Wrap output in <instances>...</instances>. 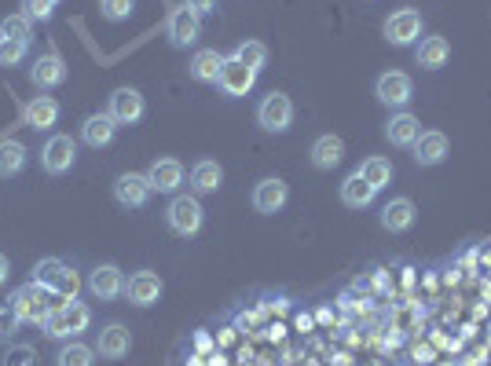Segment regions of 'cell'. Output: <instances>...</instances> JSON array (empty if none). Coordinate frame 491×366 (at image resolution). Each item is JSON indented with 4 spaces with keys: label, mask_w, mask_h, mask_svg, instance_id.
<instances>
[{
    "label": "cell",
    "mask_w": 491,
    "mask_h": 366,
    "mask_svg": "<svg viewBox=\"0 0 491 366\" xmlns=\"http://www.w3.org/2000/svg\"><path fill=\"white\" fill-rule=\"evenodd\" d=\"M89 322H92L89 304H81V300L74 297V300H63V304L52 308V315H48V322H45V333L56 337V340H70V337L85 333Z\"/></svg>",
    "instance_id": "1"
},
{
    "label": "cell",
    "mask_w": 491,
    "mask_h": 366,
    "mask_svg": "<svg viewBox=\"0 0 491 366\" xmlns=\"http://www.w3.org/2000/svg\"><path fill=\"white\" fill-rule=\"evenodd\" d=\"M202 220H205V209L194 194H172L169 209H165V224L172 235L180 238H194L202 231Z\"/></svg>",
    "instance_id": "2"
},
{
    "label": "cell",
    "mask_w": 491,
    "mask_h": 366,
    "mask_svg": "<svg viewBox=\"0 0 491 366\" xmlns=\"http://www.w3.org/2000/svg\"><path fill=\"white\" fill-rule=\"evenodd\" d=\"M52 308H56L52 304V293L45 286H37V282H30V286H23V289L12 293V311L23 322H30V326H45L48 315H52Z\"/></svg>",
    "instance_id": "3"
},
{
    "label": "cell",
    "mask_w": 491,
    "mask_h": 366,
    "mask_svg": "<svg viewBox=\"0 0 491 366\" xmlns=\"http://www.w3.org/2000/svg\"><path fill=\"white\" fill-rule=\"evenodd\" d=\"M422 30H425V23H422V12H414V8H400V12H392V16L385 19V26H381L385 41L396 45V48H411V45H418V41H422Z\"/></svg>",
    "instance_id": "4"
},
{
    "label": "cell",
    "mask_w": 491,
    "mask_h": 366,
    "mask_svg": "<svg viewBox=\"0 0 491 366\" xmlns=\"http://www.w3.org/2000/svg\"><path fill=\"white\" fill-rule=\"evenodd\" d=\"M257 125L265 132H287L294 125V99L287 92H268L261 103H257Z\"/></svg>",
    "instance_id": "5"
},
{
    "label": "cell",
    "mask_w": 491,
    "mask_h": 366,
    "mask_svg": "<svg viewBox=\"0 0 491 366\" xmlns=\"http://www.w3.org/2000/svg\"><path fill=\"white\" fill-rule=\"evenodd\" d=\"M374 96H378V103H385L392 110H407V103L414 99V81L403 70H385L374 81Z\"/></svg>",
    "instance_id": "6"
},
{
    "label": "cell",
    "mask_w": 491,
    "mask_h": 366,
    "mask_svg": "<svg viewBox=\"0 0 491 366\" xmlns=\"http://www.w3.org/2000/svg\"><path fill=\"white\" fill-rule=\"evenodd\" d=\"M165 37H169L172 48H191L202 37V16H194L187 5L172 8L169 19H165Z\"/></svg>",
    "instance_id": "7"
},
{
    "label": "cell",
    "mask_w": 491,
    "mask_h": 366,
    "mask_svg": "<svg viewBox=\"0 0 491 366\" xmlns=\"http://www.w3.org/2000/svg\"><path fill=\"white\" fill-rule=\"evenodd\" d=\"M220 89H224V96H231V99H238V96H250L254 92V85H257V70H250L242 59H235V56H224V67H220V81H216Z\"/></svg>",
    "instance_id": "8"
},
{
    "label": "cell",
    "mask_w": 491,
    "mask_h": 366,
    "mask_svg": "<svg viewBox=\"0 0 491 366\" xmlns=\"http://www.w3.org/2000/svg\"><path fill=\"white\" fill-rule=\"evenodd\" d=\"M151 194H154V187H151L147 173H125L114 180V198L125 209H143L151 202Z\"/></svg>",
    "instance_id": "9"
},
{
    "label": "cell",
    "mask_w": 491,
    "mask_h": 366,
    "mask_svg": "<svg viewBox=\"0 0 491 366\" xmlns=\"http://www.w3.org/2000/svg\"><path fill=\"white\" fill-rule=\"evenodd\" d=\"M74 162H78V143H74L70 136H52V140L45 143V151H41V165H45V173H52V176L70 173Z\"/></svg>",
    "instance_id": "10"
},
{
    "label": "cell",
    "mask_w": 491,
    "mask_h": 366,
    "mask_svg": "<svg viewBox=\"0 0 491 366\" xmlns=\"http://www.w3.org/2000/svg\"><path fill=\"white\" fill-rule=\"evenodd\" d=\"M162 293H165V286H162V278H158L154 271H136L132 278H125V297H129V304H136V308L158 304Z\"/></svg>",
    "instance_id": "11"
},
{
    "label": "cell",
    "mask_w": 491,
    "mask_h": 366,
    "mask_svg": "<svg viewBox=\"0 0 491 366\" xmlns=\"http://www.w3.org/2000/svg\"><path fill=\"white\" fill-rule=\"evenodd\" d=\"M287 198H290V187H287V180H279V176H268V180H261V183L254 187V209H257L261 216H276V213L287 205Z\"/></svg>",
    "instance_id": "12"
},
{
    "label": "cell",
    "mask_w": 491,
    "mask_h": 366,
    "mask_svg": "<svg viewBox=\"0 0 491 366\" xmlns=\"http://www.w3.org/2000/svg\"><path fill=\"white\" fill-rule=\"evenodd\" d=\"M89 293L96 300H114L125 293V275L118 264H99L92 275H89Z\"/></svg>",
    "instance_id": "13"
},
{
    "label": "cell",
    "mask_w": 491,
    "mask_h": 366,
    "mask_svg": "<svg viewBox=\"0 0 491 366\" xmlns=\"http://www.w3.org/2000/svg\"><path fill=\"white\" fill-rule=\"evenodd\" d=\"M381 227L389 231V235H403V231H411L414 227V220H418V209H414V202L411 198H392V202H385L381 205Z\"/></svg>",
    "instance_id": "14"
},
{
    "label": "cell",
    "mask_w": 491,
    "mask_h": 366,
    "mask_svg": "<svg viewBox=\"0 0 491 366\" xmlns=\"http://www.w3.org/2000/svg\"><path fill=\"white\" fill-rule=\"evenodd\" d=\"M143 96L136 92V89H118L114 96H110V118H114V125H136L140 118H143Z\"/></svg>",
    "instance_id": "15"
},
{
    "label": "cell",
    "mask_w": 491,
    "mask_h": 366,
    "mask_svg": "<svg viewBox=\"0 0 491 366\" xmlns=\"http://www.w3.org/2000/svg\"><path fill=\"white\" fill-rule=\"evenodd\" d=\"M411 151H414V162H418L422 169H433V165H440V162L447 158V136L436 132V129H429V132H422V136L411 143Z\"/></svg>",
    "instance_id": "16"
},
{
    "label": "cell",
    "mask_w": 491,
    "mask_h": 366,
    "mask_svg": "<svg viewBox=\"0 0 491 366\" xmlns=\"http://www.w3.org/2000/svg\"><path fill=\"white\" fill-rule=\"evenodd\" d=\"M147 180L158 194H176L180 183H183V165L176 158H158L151 169H147Z\"/></svg>",
    "instance_id": "17"
},
{
    "label": "cell",
    "mask_w": 491,
    "mask_h": 366,
    "mask_svg": "<svg viewBox=\"0 0 491 366\" xmlns=\"http://www.w3.org/2000/svg\"><path fill=\"white\" fill-rule=\"evenodd\" d=\"M418 136H422V121H418L411 110H400V114H392V118L385 121V140H389L392 147H411Z\"/></svg>",
    "instance_id": "18"
},
{
    "label": "cell",
    "mask_w": 491,
    "mask_h": 366,
    "mask_svg": "<svg viewBox=\"0 0 491 366\" xmlns=\"http://www.w3.org/2000/svg\"><path fill=\"white\" fill-rule=\"evenodd\" d=\"M129 348H132V333H129V326L110 322V326L99 329V344H96V351H99L103 359H125Z\"/></svg>",
    "instance_id": "19"
},
{
    "label": "cell",
    "mask_w": 491,
    "mask_h": 366,
    "mask_svg": "<svg viewBox=\"0 0 491 366\" xmlns=\"http://www.w3.org/2000/svg\"><path fill=\"white\" fill-rule=\"evenodd\" d=\"M414 59L422 70H444L447 59H451V45L447 37H422L418 48H414Z\"/></svg>",
    "instance_id": "20"
},
{
    "label": "cell",
    "mask_w": 491,
    "mask_h": 366,
    "mask_svg": "<svg viewBox=\"0 0 491 366\" xmlns=\"http://www.w3.org/2000/svg\"><path fill=\"white\" fill-rule=\"evenodd\" d=\"M23 118H26V125H30V129L45 132V129H52V125L59 121V103H56L52 96H34V99L26 103Z\"/></svg>",
    "instance_id": "21"
},
{
    "label": "cell",
    "mask_w": 491,
    "mask_h": 366,
    "mask_svg": "<svg viewBox=\"0 0 491 366\" xmlns=\"http://www.w3.org/2000/svg\"><path fill=\"white\" fill-rule=\"evenodd\" d=\"M341 158H345V143H341V136L327 132V136H319V140L312 143V165H316V169L330 173V169L341 165Z\"/></svg>",
    "instance_id": "22"
},
{
    "label": "cell",
    "mask_w": 491,
    "mask_h": 366,
    "mask_svg": "<svg viewBox=\"0 0 491 366\" xmlns=\"http://www.w3.org/2000/svg\"><path fill=\"white\" fill-rule=\"evenodd\" d=\"M374 198H378V191L360 173H352V176L341 180V205L345 209H367V205H374Z\"/></svg>",
    "instance_id": "23"
},
{
    "label": "cell",
    "mask_w": 491,
    "mask_h": 366,
    "mask_svg": "<svg viewBox=\"0 0 491 366\" xmlns=\"http://www.w3.org/2000/svg\"><path fill=\"white\" fill-rule=\"evenodd\" d=\"M220 183H224L220 162H213V158L194 162V169H191V191L194 194H213V191H220Z\"/></svg>",
    "instance_id": "24"
},
{
    "label": "cell",
    "mask_w": 491,
    "mask_h": 366,
    "mask_svg": "<svg viewBox=\"0 0 491 366\" xmlns=\"http://www.w3.org/2000/svg\"><path fill=\"white\" fill-rule=\"evenodd\" d=\"M220 67H224V56L216 48H198L194 59H191V78L202 81V85H216L220 81Z\"/></svg>",
    "instance_id": "25"
},
{
    "label": "cell",
    "mask_w": 491,
    "mask_h": 366,
    "mask_svg": "<svg viewBox=\"0 0 491 366\" xmlns=\"http://www.w3.org/2000/svg\"><path fill=\"white\" fill-rule=\"evenodd\" d=\"M30 78H34L37 89H59V85L67 81V63H63L59 56H41V59L34 63Z\"/></svg>",
    "instance_id": "26"
},
{
    "label": "cell",
    "mask_w": 491,
    "mask_h": 366,
    "mask_svg": "<svg viewBox=\"0 0 491 366\" xmlns=\"http://www.w3.org/2000/svg\"><path fill=\"white\" fill-rule=\"evenodd\" d=\"M114 118L110 114H92V118H85V125H81V140L89 143V147H107L110 140H114Z\"/></svg>",
    "instance_id": "27"
},
{
    "label": "cell",
    "mask_w": 491,
    "mask_h": 366,
    "mask_svg": "<svg viewBox=\"0 0 491 366\" xmlns=\"http://www.w3.org/2000/svg\"><path fill=\"white\" fill-rule=\"evenodd\" d=\"M23 165H26V147L19 143V140H5L0 143V176H19L23 173Z\"/></svg>",
    "instance_id": "28"
},
{
    "label": "cell",
    "mask_w": 491,
    "mask_h": 366,
    "mask_svg": "<svg viewBox=\"0 0 491 366\" xmlns=\"http://www.w3.org/2000/svg\"><path fill=\"white\" fill-rule=\"evenodd\" d=\"M356 173H360V176H363L374 191H381V187H389V183H392V162H389V158H378V154H374V158H367Z\"/></svg>",
    "instance_id": "29"
},
{
    "label": "cell",
    "mask_w": 491,
    "mask_h": 366,
    "mask_svg": "<svg viewBox=\"0 0 491 366\" xmlns=\"http://www.w3.org/2000/svg\"><path fill=\"white\" fill-rule=\"evenodd\" d=\"M56 362H59V366H96V348H89V344H81V340H67V344L59 348Z\"/></svg>",
    "instance_id": "30"
},
{
    "label": "cell",
    "mask_w": 491,
    "mask_h": 366,
    "mask_svg": "<svg viewBox=\"0 0 491 366\" xmlns=\"http://www.w3.org/2000/svg\"><path fill=\"white\" fill-rule=\"evenodd\" d=\"M231 56H235V59H242L246 67L257 70V74L268 67V45H261V41H242V45H238Z\"/></svg>",
    "instance_id": "31"
},
{
    "label": "cell",
    "mask_w": 491,
    "mask_h": 366,
    "mask_svg": "<svg viewBox=\"0 0 491 366\" xmlns=\"http://www.w3.org/2000/svg\"><path fill=\"white\" fill-rule=\"evenodd\" d=\"M63 271H67V264H63V260H56V256L37 260V267H34V282H37V286H45V289L52 293V289H56V282L63 278Z\"/></svg>",
    "instance_id": "32"
},
{
    "label": "cell",
    "mask_w": 491,
    "mask_h": 366,
    "mask_svg": "<svg viewBox=\"0 0 491 366\" xmlns=\"http://www.w3.org/2000/svg\"><path fill=\"white\" fill-rule=\"evenodd\" d=\"M30 26H34V23H30L26 16H8L5 23H0V37H8V41H23V45H30V37H34V34H30Z\"/></svg>",
    "instance_id": "33"
},
{
    "label": "cell",
    "mask_w": 491,
    "mask_h": 366,
    "mask_svg": "<svg viewBox=\"0 0 491 366\" xmlns=\"http://www.w3.org/2000/svg\"><path fill=\"white\" fill-rule=\"evenodd\" d=\"M99 12H103V19H110V23H125V19L136 12V0H99Z\"/></svg>",
    "instance_id": "34"
},
{
    "label": "cell",
    "mask_w": 491,
    "mask_h": 366,
    "mask_svg": "<svg viewBox=\"0 0 491 366\" xmlns=\"http://www.w3.org/2000/svg\"><path fill=\"white\" fill-rule=\"evenodd\" d=\"M26 52H30V45L0 37V67H19V63L26 59Z\"/></svg>",
    "instance_id": "35"
},
{
    "label": "cell",
    "mask_w": 491,
    "mask_h": 366,
    "mask_svg": "<svg viewBox=\"0 0 491 366\" xmlns=\"http://www.w3.org/2000/svg\"><path fill=\"white\" fill-rule=\"evenodd\" d=\"M56 12V0H23V16L30 23H48Z\"/></svg>",
    "instance_id": "36"
},
{
    "label": "cell",
    "mask_w": 491,
    "mask_h": 366,
    "mask_svg": "<svg viewBox=\"0 0 491 366\" xmlns=\"http://www.w3.org/2000/svg\"><path fill=\"white\" fill-rule=\"evenodd\" d=\"M19 326H23V319L12 311V304L0 308V344H12V337L19 333Z\"/></svg>",
    "instance_id": "37"
},
{
    "label": "cell",
    "mask_w": 491,
    "mask_h": 366,
    "mask_svg": "<svg viewBox=\"0 0 491 366\" xmlns=\"http://www.w3.org/2000/svg\"><path fill=\"white\" fill-rule=\"evenodd\" d=\"M34 362H37V351L30 344H12L5 351V362H0V366H34Z\"/></svg>",
    "instance_id": "38"
},
{
    "label": "cell",
    "mask_w": 491,
    "mask_h": 366,
    "mask_svg": "<svg viewBox=\"0 0 491 366\" xmlns=\"http://www.w3.org/2000/svg\"><path fill=\"white\" fill-rule=\"evenodd\" d=\"M183 5H187L194 16H209V12H216V0H183Z\"/></svg>",
    "instance_id": "39"
},
{
    "label": "cell",
    "mask_w": 491,
    "mask_h": 366,
    "mask_svg": "<svg viewBox=\"0 0 491 366\" xmlns=\"http://www.w3.org/2000/svg\"><path fill=\"white\" fill-rule=\"evenodd\" d=\"M8 271H12V267H8V256H5V253H0V286H5V282H8Z\"/></svg>",
    "instance_id": "40"
},
{
    "label": "cell",
    "mask_w": 491,
    "mask_h": 366,
    "mask_svg": "<svg viewBox=\"0 0 491 366\" xmlns=\"http://www.w3.org/2000/svg\"><path fill=\"white\" fill-rule=\"evenodd\" d=\"M56 5H59V0H56Z\"/></svg>",
    "instance_id": "41"
}]
</instances>
